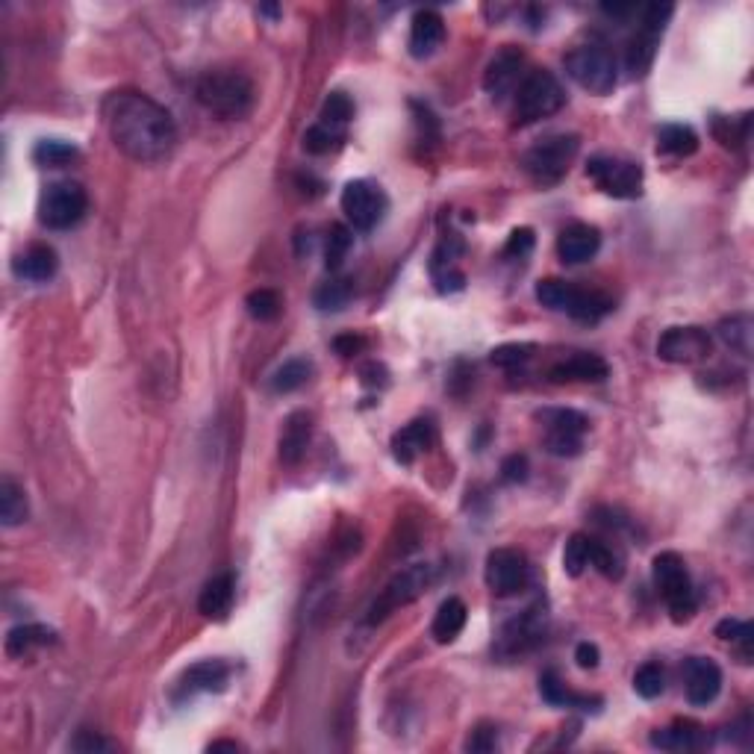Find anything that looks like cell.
Returning a JSON list of instances; mask_svg holds the SVG:
<instances>
[{"instance_id":"obj_1","label":"cell","mask_w":754,"mask_h":754,"mask_svg":"<svg viewBox=\"0 0 754 754\" xmlns=\"http://www.w3.org/2000/svg\"><path fill=\"white\" fill-rule=\"evenodd\" d=\"M104 121L115 148L136 162L165 160L177 145V124L171 112L136 89L107 95Z\"/></svg>"},{"instance_id":"obj_2","label":"cell","mask_w":754,"mask_h":754,"mask_svg":"<svg viewBox=\"0 0 754 754\" xmlns=\"http://www.w3.org/2000/svg\"><path fill=\"white\" fill-rule=\"evenodd\" d=\"M195 98H198L201 107L218 115V118L239 121L254 109L257 89H254L248 74L233 71V68H218V71H207V74L198 77Z\"/></svg>"},{"instance_id":"obj_3","label":"cell","mask_w":754,"mask_h":754,"mask_svg":"<svg viewBox=\"0 0 754 754\" xmlns=\"http://www.w3.org/2000/svg\"><path fill=\"white\" fill-rule=\"evenodd\" d=\"M578 148L581 139L575 133H551L522 154V168L539 186H554L566 177L569 165L578 157Z\"/></svg>"},{"instance_id":"obj_4","label":"cell","mask_w":754,"mask_h":754,"mask_svg":"<svg viewBox=\"0 0 754 754\" xmlns=\"http://www.w3.org/2000/svg\"><path fill=\"white\" fill-rule=\"evenodd\" d=\"M651 572H654V584L663 595L669 613L675 622H687L693 613H696V590H693V581H690V572H687V563L681 554L675 551H660L651 563Z\"/></svg>"},{"instance_id":"obj_5","label":"cell","mask_w":754,"mask_h":754,"mask_svg":"<svg viewBox=\"0 0 754 754\" xmlns=\"http://www.w3.org/2000/svg\"><path fill=\"white\" fill-rule=\"evenodd\" d=\"M672 6L669 3H651L640 12V24L628 42V51H625V68L631 74V80H643L651 65H654V56H657V48H660V39L666 33V24L672 18Z\"/></svg>"},{"instance_id":"obj_6","label":"cell","mask_w":754,"mask_h":754,"mask_svg":"<svg viewBox=\"0 0 754 754\" xmlns=\"http://www.w3.org/2000/svg\"><path fill=\"white\" fill-rule=\"evenodd\" d=\"M563 104H566V92H563L560 80L551 71L537 68L519 86V95H516V121L519 124H534V121H542V118L560 112Z\"/></svg>"},{"instance_id":"obj_7","label":"cell","mask_w":754,"mask_h":754,"mask_svg":"<svg viewBox=\"0 0 754 754\" xmlns=\"http://www.w3.org/2000/svg\"><path fill=\"white\" fill-rule=\"evenodd\" d=\"M433 584V566L428 563H413L404 572H398L375 598V604L366 613V625H377L386 616H392L398 607L413 604L419 595H425V590Z\"/></svg>"},{"instance_id":"obj_8","label":"cell","mask_w":754,"mask_h":754,"mask_svg":"<svg viewBox=\"0 0 754 754\" xmlns=\"http://www.w3.org/2000/svg\"><path fill=\"white\" fill-rule=\"evenodd\" d=\"M566 71H569V77L581 89H587L593 95L613 92V86L619 80L616 59H613V54L604 45H581V48H575L572 54L566 56Z\"/></svg>"},{"instance_id":"obj_9","label":"cell","mask_w":754,"mask_h":754,"mask_svg":"<svg viewBox=\"0 0 754 754\" xmlns=\"http://www.w3.org/2000/svg\"><path fill=\"white\" fill-rule=\"evenodd\" d=\"M89 210V195L74 180H56L39 198V221L51 230L74 227Z\"/></svg>"},{"instance_id":"obj_10","label":"cell","mask_w":754,"mask_h":754,"mask_svg":"<svg viewBox=\"0 0 754 754\" xmlns=\"http://www.w3.org/2000/svg\"><path fill=\"white\" fill-rule=\"evenodd\" d=\"M537 419L545 425V448L554 457H575L584 448V433L590 431V419L569 407L539 410Z\"/></svg>"},{"instance_id":"obj_11","label":"cell","mask_w":754,"mask_h":754,"mask_svg":"<svg viewBox=\"0 0 754 754\" xmlns=\"http://www.w3.org/2000/svg\"><path fill=\"white\" fill-rule=\"evenodd\" d=\"M587 174L593 183L610 198H640L643 195V165L619 157H604L598 154L587 162Z\"/></svg>"},{"instance_id":"obj_12","label":"cell","mask_w":754,"mask_h":754,"mask_svg":"<svg viewBox=\"0 0 754 754\" xmlns=\"http://www.w3.org/2000/svg\"><path fill=\"white\" fill-rule=\"evenodd\" d=\"M486 584L501 598L519 595L531 584V566L528 557L516 548H495L486 557Z\"/></svg>"},{"instance_id":"obj_13","label":"cell","mask_w":754,"mask_h":754,"mask_svg":"<svg viewBox=\"0 0 754 754\" xmlns=\"http://www.w3.org/2000/svg\"><path fill=\"white\" fill-rule=\"evenodd\" d=\"M713 351V339L704 327H669L660 339H657V357L675 366H693L707 360Z\"/></svg>"},{"instance_id":"obj_14","label":"cell","mask_w":754,"mask_h":754,"mask_svg":"<svg viewBox=\"0 0 754 754\" xmlns=\"http://www.w3.org/2000/svg\"><path fill=\"white\" fill-rule=\"evenodd\" d=\"M386 195L372 180H351L342 189V213L357 230H375L386 216Z\"/></svg>"},{"instance_id":"obj_15","label":"cell","mask_w":754,"mask_h":754,"mask_svg":"<svg viewBox=\"0 0 754 754\" xmlns=\"http://www.w3.org/2000/svg\"><path fill=\"white\" fill-rule=\"evenodd\" d=\"M522 65H525V54L516 48V45H504L498 54L489 59L484 71V89L501 101L516 83H519V74H522Z\"/></svg>"},{"instance_id":"obj_16","label":"cell","mask_w":754,"mask_h":754,"mask_svg":"<svg viewBox=\"0 0 754 754\" xmlns=\"http://www.w3.org/2000/svg\"><path fill=\"white\" fill-rule=\"evenodd\" d=\"M684 687H687L690 704L704 707V704L716 701L719 690H722V669L707 657H690V660H684Z\"/></svg>"},{"instance_id":"obj_17","label":"cell","mask_w":754,"mask_h":754,"mask_svg":"<svg viewBox=\"0 0 754 754\" xmlns=\"http://www.w3.org/2000/svg\"><path fill=\"white\" fill-rule=\"evenodd\" d=\"M607 375H610V366L590 351H575L548 369V377L554 383H601Z\"/></svg>"},{"instance_id":"obj_18","label":"cell","mask_w":754,"mask_h":754,"mask_svg":"<svg viewBox=\"0 0 754 754\" xmlns=\"http://www.w3.org/2000/svg\"><path fill=\"white\" fill-rule=\"evenodd\" d=\"M227 678H230V666L224 660H201L183 672L177 699L198 696V693H221L227 687Z\"/></svg>"},{"instance_id":"obj_19","label":"cell","mask_w":754,"mask_h":754,"mask_svg":"<svg viewBox=\"0 0 754 754\" xmlns=\"http://www.w3.org/2000/svg\"><path fill=\"white\" fill-rule=\"evenodd\" d=\"M598 248H601V233L593 224H572L557 239V254L566 266H581L593 260Z\"/></svg>"},{"instance_id":"obj_20","label":"cell","mask_w":754,"mask_h":754,"mask_svg":"<svg viewBox=\"0 0 754 754\" xmlns=\"http://www.w3.org/2000/svg\"><path fill=\"white\" fill-rule=\"evenodd\" d=\"M445 42V21L436 9H422L413 15V27H410V54L416 59H428L433 56Z\"/></svg>"},{"instance_id":"obj_21","label":"cell","mask_w":754,"mask_h":754,"mask_svg":"<svg viewBox=\"0 0 754 754\" xmlns=\"http://www.w3.org/2000/svg\"><path fill=\"white\" fill-rule=\"evenodd\" d=\"M710 743V734L701 728L699 722H675L669 728H660L651 734V746L654 749H666V752H696Z\"/></svg>"},{"instance_id":"obj_22","label":"cell","mask_w":754,"mask_h":754,"mask_svg":"<svg viewBox=\"0 0 754 754\" xmlns=\"http://www.w3.org/2000/svg\"><path fill=\"white\" fill-rule=\"evenodd\" d=\"M433 442H436V431H433L431 422L416 419V422H410L407 428H401L392 436V454H395L398 463H413L419 454L433 448Z\"/></svg>"},{"instance_id":"obj_23","label":"cell","mask_w":754,"mask_h":754,"mask_svg":"<svg viewBox=\"0 0 754 754\" xmlns=\"http://www.w3.org/2000/svg\"><path fill=\"white\" fill-rule=\"evenodd\" d=\"M310 436H313V416L298 410L286 419L283 425V433H280V460L295 466L301 463V457L307 454V445H310Z\"/></svg>"},{"instance_id":"obj_24","label":"cell","mask_w":754,"mask_h":754,"mask_svg":"<svg viewBox=\"0 0 754 754\" xmlns=\"http://www.w3.org/2000/svg\"><path fill=\"white\" fill-rule=\"evenodd\" d=\"M59 269V257L51 245H30L27 251H21L12 263V271L21 277V280H30V283H45L51 280Z\"/></svg>"},{"instance_id":"obj_25","label":"cell","mask_w":754,"mask_h":754,"mask_svg":"<svg viewBox=\"0 0 754 754\" xmlns=\"http://www.w3.org/2000/svg\"><path fill=\"white\" fill-rule=\"evenodd\" d=\"M233 598H236V581L233 575H216L213 581H207V587L201 590V598H198V610L207 616V619H227V613L233 610Z\"/></svg>"},{"instance_id":"obj_26","label":"cell","mask_w":754,"mask_h":754,"mask_svg":"<svg viewBox=\"0 0 754 754\" xmlns=\"http://www.w3.org/2000/svg\"><path fill=\"white\" fill-rule=\"evenodd\" d=\"M466 619H469V610L463 604V598L451 595L439 604L436 616H433L431 634L436 643H454L460 637V631L466 628Z\"/></svg>"},{"instance_id":"obj_27","label":"cell","mask_w":754,"mask_h":754,"mask_svg":"<svg viewBox=\"0 0 754 754\" xmlns=\"http://www.w3.org/2000/svg\"><path fill=\"white\" fill-rule=\"evenodd\" d=\"M463 251V245H451V242H442L439 251L433 254V280H436V289L439 292H457L463 289L466 283V274L457 269V254Z\"/></svg>"},{"instance_id":"obj_28","label":"cell","mask_w":754,"mask_h":754,"mask_svg":"<svg viewBox=\"0 0 754 754\" xmlns=\"http://www.w3.org/2000/svg\"><path fill=\"white\" fill-rule=\"evenodd\" d=\"M566 313L575 319V322H584V324H595L601 322L607 313H613V301L604 295V292H595V289H581V286H575V292H572V301H569V307H566Z\"/></svg>"},{"instance_id":"obj_29","label":"cell","mask_w":754,"mask_h":754,"mask_svg":"<svg viewBox=\"0 0 754 754\" xmlns=\"http://www.w3.org/2000/svg\"><path fill=\"white\" fill-rule=\"evenodd\" d=\"M657 151L669 157H690L699 151V136L687 124H663L657 130Z\"/></svg>"},{"instance_id":"obj_30","label":"cell","mask_w":754,"mask_h":754,"mask_svg":"<svg viewBox=\"0 0 754 754\" xmlns=\"http://www.w3.org/2000/svg\"><path fill=\"white\" fill-rule=\"evenodd\" d=\"M56 643V634L45 625H18L6 634V654L9 657H27L30 651Z\"/></svg>"},{"instance_id":"obj_31","label":"cell","mask_w":754,"mask_h":754,"mask_svg":"<svg viewBox=\"0 0 754 754\" xmlns=\"http://www.w3.org/2000/svg\"><path fill=\"white\" fill-rule=\"evenodd\" d=\"M27 516H30V507H27L24 486H18L6 475L0 481V522L6 528H15V525L27 522Z\"/></svg>"},{"instance_id":"obj_32","label":"cell","mask_w":754,"mask_h":754,"mask_svg":"<svg viewBox=\"0 0 754 754\" xmlns=\"http://www.w3.org/2000/svg\"><path fill=\"white\" fill-rule=\"evenodd\" d=\"M539 693H542V699L548 701V704H557V707H593V704H601V699H590V696H578V693H572L563 681H560V675L554 672V669H548L542 678H539Z\"/></svg>"},{"instance_id":"obj_33","label":"cell","mask_w":754,"mask_h":754,"mask_svg":"<svg viewBox=\"0 0 754 754\" xmlns=\"http://www.w3.org/2000/svg\"><path fill=\"white\" fill-rule=\"evenodd\" d=\"M590 566H595L610 581H619L625 575V557H622V551L595 537H590Z\"/></svg>"},{"instance_id":"obj_34","label":"cell","mask_w":754,"mask_h":754,"mask_svg":"<svg viewBox=\"0 0 754 754\" xmlns=\"http://www.w3.org/2000/svg\"><path fill=\"white\" fill-rule=\"evenodd\" d=\"M719 336H722V342H725L731 351H737V354H743V357L752 354V319H749L746 313L731 316V319H725V322L719 324Z\"/></svg>"},{"instance_id":"obj_35","label":"cell","mask_w":754,"mask_h":754,"mask_svg":"<svg viewBox=\"0 0 754 754\" xmlns=\"http://www.w3.org/2000/svg\"><path fill=\"white\" fill-rule=\"evenodd\" d=\"M74 160H77V148L71 142H62V139H42L33 148V162L42 165V168H62V165Z\"/></svg>"},{"instance_id":"obj_36","label":"cell","mask_w":754,"mask_h":754,"mask_svg":"<svg viewBox=\"0 0 754 754\" xmlns=\"http://www.w3.org/2000/svg\"><path fill=\"white\" fill-rule=\"evenodd\" d=\"M572 292H575V283L569 280H560V277H545L537 283V301L548 310H560L566 313L569 301H572Z\"/></svg>"},{"instance_id":"obj_37","label":"cell","mask_w":754,"mask_h":754,"mask_svg":"<svg viewBox=\"0 0 754 754\" xmlns=\"http://www.w3.org/2000/svg\"><path fill=\"white\" fill-rule=\"evenodd\" d=\"M313 375V366L307 360H286L274 375H271V389L274 392H295L301 389Z\"/></svg>"},{"instance_id":"obj_38","label":"cell","mask_w":754,"mask_h":754,"mask_svg":"<svg viewBox=\"0 0 754 754\" xmlns=\"http://www.w3.org/2000/svg\"><path fill=\"white\" fill-rule=\"evenodd\" d=\"M342 139H345V130L330 127V124L319 121V124H313V127L304 133V151H310V154L322 157V154L336 151V148L342 145Z\"/></svg>"},{"instance_id":"obj_39","label":"cell","mask_w":754,"mask_h":754,"mask_svg":"<svg viewBox=\"0 0 754 754\" xmlns=\"http://www.w3.org/2000/svg\"><path fill=\"white\" fill-rule=\"evenodd\" d=\"M351 245H354L351 230H348L345 224H333V227H330V233H327V245H324V263H327V269L330 271L339 269V266L345 263V257H348Z\"/></svg>"},{"instance_id":"obj_40","label":"cell","mask_w":754,"mask_h":754,"mask_svg":"<svg viewBox=\"0 0 754 754\" xmlns=\"http://www.w3.org/2000/svg\"><path fill=\"white\" fill-rule=\"evenodd\" d=\"M245 307H248L251 319H257V322H274V319L280 316V310H283V301H280V295H277L274 289H254V292L248 295Z\"/></svg>"},{"instance_id":"obj_41","label":"cell","mask_w":754,"mask_h":754,"mask_svg":"<svg viewBox=\"0 0 754 754\" xmlns=\"http://www.w3.org/2000/svg\"><path fill=\"white\" fill-rule=\"evenodd\" d=\"M587 566H590V537L575 534L563 548V569H566V575L578 578V575H584Z\"/></svg>"},{"instance_id":"obj_42","label":"cell","mask_w":754,"mask_h":754,"mask_svg":"<svg viewBox=\"0 0 754 754\" xmlns=\"http://www.w3.org/2000/svg\"><path fill=\"white\" fill-rule=\"evenodd\" d=\"M634 690L643 699H657L666 690V672L660 663H643L634 675Z\"/></svg>"},{"instance_id":"obj_43","label":"cell","mask_w":754,"mask_h":754,"mask_svg":"<svg viewBox=\"0 0 754 754\" xmlns=\"http://www.w3.org/2000/svg\"><path fill=\"white\" fill-rule=\"evenodd\" d=\"M354 289H351V280H327L316 289V307L319 310H342L348 301H351Z\"/></svg>"},{"instance_id":"obj_44","label":"cell","mask_w":754,"mask_h":754,"mask_svg":"<svg viewBox=\"0 0 754 754\" xmlns=\"http://www.w3.org/2000/svg\"><path fill=\"white\" fill-rule=\"evenodd\" d=\"M716 637L725 640V643H737V646L743 648V663H749V657H752V625L749 622L722 619L716 625Z\"/></svg>"},{"instance_id":"obj_45","label":"cell","mask_w":754,"mask_h":754,"mask_svg":"<svg viewBox=\"0 0 754 754\" xmlns=\"http://www.w3.org/2000/svg\"><path fill=\"white\" fill-rule=\"evenodd\" d=\"M351 118H354V101H351V98H348L345 92H330V95H327V101H324V107H322L324 124L345 130V124H348Z\"/></svg>"},{"instance_id":"obj_46","label":"cell","mask_w":754,"mask_h":754,"mask_svg":"<svg viewBox=\"0 0 754 754\" xmlns=\"http://www.w3.org/2000/svg\"><path fill=\"white\" fill-rule=\"evenodd\" d=\"M531 354H534V345H528V342H510V345H498L489 354V360L498 369H519V366H525L531 360Z\"/></svg>"},{"instance_id":"obj_47","label":"cell","mask_w":754,"mask_h":754,"mask_svg":"<svg viewBox=\"0 0 754 754\" xmlns=\"http://www.w3.org/2000/svg\"><path fill=\"white\" fill-rule=\"evenodd\" d=\"M534 230L531 227H519V230H513L510 233V239H507V245H504V257L507 260H525L531 251H534Z\"/></svg>"},{"instance_id":"obj_48","label":"cell","mask_w":754,"mask_h":754,"mask_svg":"<svg viewBox=\"0 0 754 754\" xmlns=\"http://www.w3.org/2000/svg\"><path fill=\"white\" fill-rule=\"evenodd\" d=\"M495 746H498V734H495V728H489V725H481V728H475L472 731V737H469V743H466V749L469 752H495Z\"/></svg>"},{"instance_id":"obj_49","label":"cell","mask_w":754,"mask_h":754,"mask_svg":"<svg viewBox=\"0 0 754 754\" xmlns=\"http://www.w3.org/2000/svg\"><path fill=\"white\" fill-rule=\"evenodd\" d=\"M501 478H504L507 484H522V481L528 478V457H525V454L507 457L504 466H501Z\"/></svg>"},{"instance_id":"obj_50","label":"cell","mask_w":754,"mask_h":754,"mask_svg":"<svg viewBox=\"0 0 754 754\" xmlns=\"http://www.w3.org/2000/svg\"><path fill=\"white\" fill-rule=\"evenodd\" d=\"M71 749L77 752H107L109 743L101 737V734H92V731H80V737L71 743Z\"/></svg>"},{"instance_id":"obj_51","label":"cell","mask_w":754,"mask_h":754,"mask_svg":"<svg viewBox=\"0 0 754 754\" xmlns=\"http://www.w3.org/2000/svg\"><path fill=\"white\" fill-rule=\"evenodd\" d=\"M333 348H336L342 357H354V354H360V351L366 348V339H363V336H357V333L336 336V339H333Z\"/></svg>"},{"instance_id":"obj_52","label":"cell","mask_w":754,"mask_h":754,"mask_svg":"<svg viewBox=\"0 0 754 754\" xmlns=\"http://www.w3.org/2000/svg\"><path fill=\"white\" fill-rule=\"evenodd\" d=\"M598 646H593V643H581V646L575 648V660H578V666L581 669H595L598 666Z\"/></svg>"}]
</instances>
